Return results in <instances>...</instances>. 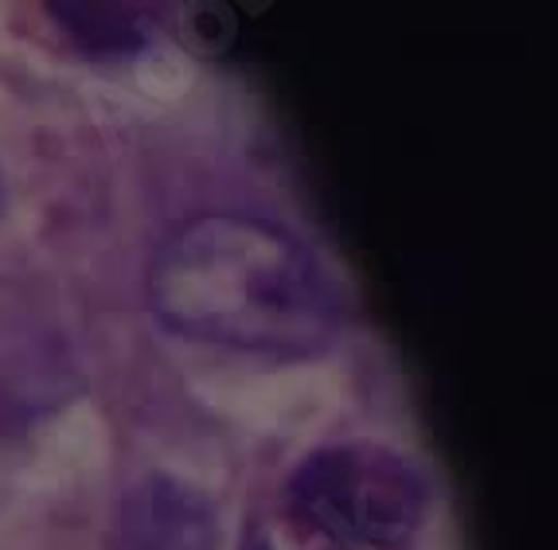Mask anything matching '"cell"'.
I'll return each mask as SVG.
<instances>
[{"mask_svg": "<svg viewBox=\"0 0 558 550\" xmlns=\"http://www.w3.org/2000/svg\"><path fill=\"white\" fill-rule=\"evenodd\" d=\"M149 301L187 340L305 359L340 332V297L317 254L278 223L204 215L153 258Z\"/></svg>", "mask_w": 558, "mask_h": 550, "instance_id": "1", "label": "cell"}, {"mask_svg": "<svg viewBox=\"0 0 558 550\" xmlns=\"http://www.w3.org/2000/svg\"><path fill=\"white\" fill-rule=\"evenodd\" d=\"M422 512V476L375 441L317 449L289 476V515L320 550H407Z\"/></svg>", "mask_w": 558, "mask_h": 550, "instance_id": "2", "label": "cell"}, {"mask_svg": "<svg viewBox=\"0 0 558 550\" xmlns=\"http://www.w3.org/2000/svg\"><path fill=\"white\" fill-rule=\"evenodd\" d=\"M121 550H219L215 512L172 476H149L121 512Z\"/></svg>", "mask_w": 558, "mask_h": 550, "instance_id": "3", "label": "cell"}, {"mask_svg": "<svg viewBox=\"0 0 558 550\" xmlns=\"http://www.w3.org/2000/svg\"><path fill=\"white\" fill-rule=\"evenodd\" d=\"M66 28L75 32L83 44L94 47H133L141 44V16L121 4H51Z\"/></svg>", "mask_w": 558, "mask_h": 550, "instance_id": "4", "label": "cell"}, {"mask_svg": "<svg viewBox=\"0 0 558 550\" xmlns=\"http://www.w3.org/2000/svg\"><path fill=\"white\" fill-rule=\"evenodd\" d=\"M246 550H270V542H266V535H262V539H258V535H254V539L246 542Z\"/></svg>", "mask_w": 558, "mask_h": 550, "instance_id": "5", "label": "cell"}]
</instances>
